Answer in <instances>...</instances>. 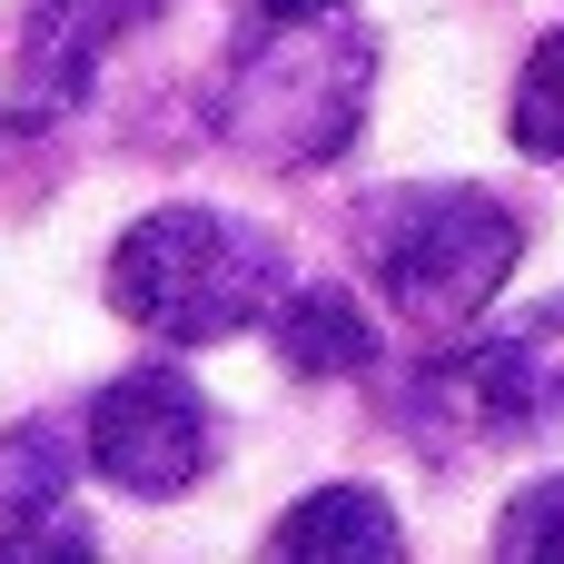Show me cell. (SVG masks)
I'll use <instances>...</instances> for the list:
<instances>
[{"label": "cell", "instance_id": "1", "mask_svg": "<svg viewBox=\"0 0 564 564\" xmlns=\"http://www.w3.org/2000/svg\"><path fill=\"white\" fill-rule=\"evenodd\" d=\"M367 99H377V30L347 20V0H297V10H238L208 119L248 169H327L367 129Z\"/></svg>", "mask_w": 564, "mask_h": 564}, {"label": "cell", "instance_id": "2", "mask_svg": "<svg viewBox=\"0 0 564 564\" xmlns=\"http://www.w3.org/2000/svg\"><path fill=\"white\" fill-rule=\"evenodd\" d=\"M288 288V248L228 208H149L109 248V307L159 347H218L268 317Z\"/></svg>", "mask_w": 564, "mask_h": 564}, {"label": "cell", "instance_id": "3", "mask_svg": "<svg viewBox=\"0 0 564 564\" xmlns=\"http://www.w3.org/2000/svg\"><path fill=\"white\" fill-rule=\"evenodd\" d=\"M525 258V218L486 188H387L367 208V268L416 337H456Z\"/></svg>", "mask_w": 564, "mask_h": 564}, {"label": "cell", "instance_id": "4", "mask_svg": "<svg viewBox=\"0 0 564 564\" xmlns=\"http://www.w3.org/2000/svg\"><path fill=\"white\" fill-rule=\"evenodd\" d=\"M79 456L119 486V496H188L208 466H218V406L178 377V367H129L89 397V426H79Z\"/></svg>", "mask_w": 564, "mask_h": 564}, {"label": "cell", "instance_id": "5", "mask_svg": "<svg viewBox=\"0 0 564 564\" xmlns=\"http://www.w3.org/2000/svg\"><path fill=\"white\" fill-rule=\"evenodd\" d=\"M436 397H446L466 426H486V436H564V297L525 307V317L496 327V337H476V347L446 367Z\"/></svg>", "mask_w": 564, "mask_h": 564}, {"label": "cell", "instance_id": "6", "mask_svg": "<svg viewBox=\"0 0 564 564\" xmlns=\"http://www.w3.org/2000/svg\"><path fill=\"white\" fill-rule=\"evenodd\" d=\"M159 10H169V0H30L20 50H10V109H20V119H69V109L99 89L109 50L139 40Z\"/></svg>", "mask_w": 564, "mask_h": 564}, {"label": "cell", "instance_id": "7", "mask_svg": "<svg viewBox=\"0 0 564 564\" xmlns=\"http://www.w3.org/2000/svg\"><path fill=\"white\" fill-rule=\"evenodd\" d=\"M258 327L297 377H367L377 367V327H367L357 288H337V278H288Z\"/></svg>", "mask_w": 564, "mask_h": 564}, {"label": "cell", "instance_id": "8", "mask_svg": "<svg viewBox=\"0 0 564 564\" xmlns=\"http://www.w3.org/2000/svg\"><path fill=\"white\" fill-rule=\"evenodd\" d=\"M268 555H288V564H397L406 535H397V506L377 486H317V496H297L268 525Z\"/></svg>", "mask_w": 564, "mask_h": 564}, {"label": "cell", "instance_id": "9", "mask_svg": "<svg viewBox=\"0 0 564 564\" xmlns=\"http://www.w3.org/2000/svg\"><path fill=\"white\" fill-rule=\"evenodd\" d=\"M69 486H79V436L69 426H50V416L0 426V525L69 516Z\"/></svg>", "mask_w": 564, "mask_h": 564}, {"label": "cell", "instance_id": "10", "mask_svg": "<svg viewBox=\"0 0 564 564\" xmlns=\"http://www.w3.org/2000/svg\"><path fill=\"white\" fill-rule=\"evenodd\" d=\"M506 139L525 159H555L564 169V30H545L516 69V99H506Z\"/></svg>", "mask_w": 564, "mask_h": 564}, {"label": "cell", "instance_id": "11", "mask_svg": "<svg viewBox=\"0 0 564 564\" xmlns=\"http://www.w3.org/2000/svg\"><path fill=\"white\" fill-rule=\"evenodd\" d=\"M496 555H545V564H564V476L525 486V496L496 516Z\"/></svg>", "mask_w": 564, "mask_h": 564}, {"label": "cell", "instance_id": "12", "mask_svg": "<svg viewBox=\"0 0 564 564\" xmlns=\"http://www.w3.org/2000/svg\"><path fill=\"white\" fill-rule=\"evenodd\" d=\"M238 10H297V0H238Z\"/></svg>", "mask_w": 564, "mask_h": 564}]
</instances>
